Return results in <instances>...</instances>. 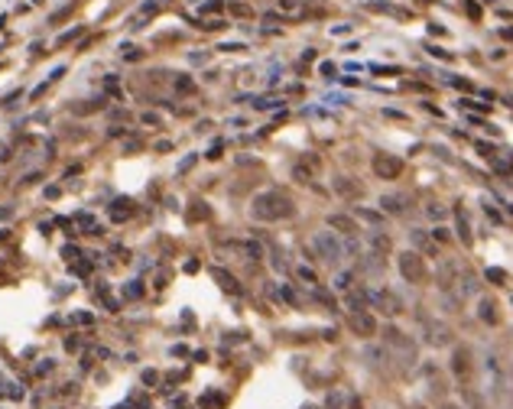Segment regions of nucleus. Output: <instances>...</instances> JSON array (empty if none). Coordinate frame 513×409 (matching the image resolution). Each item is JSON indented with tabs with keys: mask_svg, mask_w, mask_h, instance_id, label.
<instances>
[{
	"mask_svg": "<svg viewBox=\"0 0 513 409\" xmlns=\"http://www.w3.org/2000/svg\"><path fill=\"white\" fill-rule=\"evenodd\" d=\"M292 202L283 195V192H260V195L250 202V214L257 221H286L292 218Z\"/></svg>",
	"mask_w": 513,
	"mask_h": 409,
	"instance_id": "1",
	"label": "nucleus"
},
{
	"mask_svg": "<svg viewBox=\"0 0 513 409\" xmlns=\"http://www.w3.org/2000/svg\"><path fill=\"white\" fill-rule=\"evenodd\" d=\"M371 166H374V176L377 179H396L403 172V163L396 156H390V153H377Z\"/></svg>",
	"mask_w": 513,
	"mask_h": 409,
	"instance_id": "2",
	"label": "nucleus"
},
{
	"mask_svg": "<svg viewBox=\"0 0 513 409\" xmlns=\"http://www.w3.org/2000/svg\"><path fill=\"white\" fill-rule=\"evenodd\" d=\"M318 166H321V159L315 153H302L296 159V166H292V176H296L299 182H312V176L318 172Z\"/></svg>",
	"mask_w": 513,
	"mask_h": 409,
	"instance_id": "3",
	"label": "nucleus"
},
{
	"mask_svg": "<svg viewBox=\"0 0 513 409\" xmlns=\"http://www.w3.org/2000/svg\"><path fill=\"white\" fill-rule=\"evenodd\" d=\"M400 273L406 276L409 283H419L422 276H426V269H422V260H419V253H400Z\"/></svg>",
	"mask_w": 513,
	"mask_h": 409,
	"instance_id": "4",
	"label": "nucleus"
},
{
	"mask_svg": "<svg viewBox=\"0 0 513 409\" xmlns=\"http://www.w3.org/2000/svg\"><path fill=\"white\" fill-rule=\"evenodd\" d=\"M348 328H351L354 335H361V338H371L374 331H377V322H374V315H367V312H354V315L348 318Z\"/></svg>",
	"mask_w": 513,
	"mask_h": 409,
	"instance_id": "5",
	"label": "nucleus"
},
{
	"mask_svg": "<svg viewBox=\"0 0 513 409\" xmlns=\"http://www.w3.org/2000/svg\"><path fill=\"white\" fill-rule=\"evenodd\" d=\"M367 296H371V302H374L380 312H387V315H396V312H403V302L396 299L393 293H387V289H380V293H367Z\"/></svg>",
	"mask_w": 513,
	"mask_h": 409,
	"instance_id": "6",
	"label": "nucleus"
},
{
	"mask_svg": "<svg viewBox=\"0 0 513 409\" xmlns=\"http://www.w3.org/2000/svg\"><path fill=\"white\" fill-rule=\"evenodd\" d=\"M315 247H318V253H325V260H328V263H338V256H341V247H338V240H334L328 231H318V237H315Z\"/></svg>",
	"mask_w": 513,
	"mask_h": 409,
	"instance_id": "7",
	"label": "nucleus"
},
{
	"mask_svg": "<svg viewBox=\"0 0 513 409\" xmlns=\"http://www.w3.org/2000/svg\"><path fill=\"white\" fill-rule=\"evenodd\" d=\"M334 192H338V195H345V198H361V192H364V189H361L354 179L338 176V179H334Z\"/></svg>",
	"mask_w": 513,
	"mask_h": 409,
	"instance_id": "8",
	"label": "nucleus"
},
{
	"mask_svg": "<svg viewBox=\"0 0 513 409\" xmlns=\"http://www.w3.org/2000/svg\"><path fill=\"white\" fill-rule=\"evenodd\" d=\"M451 370H455V377L458 380H464L468 377V370H471V354L464 348H458L455 351V360H451Z\"/></svg>",
	"mask_w": 513,
	"mask_h": 409,
	"instance_id": "9",
	"label": "nucleus"
},
{
	"mask_svg": "<svg viewBox=\"0 0 513 409\" xmlns=\"http://www.w3.org/2000/svg\"><path fill=\"white\" fill-rule=\"evenodd\" d=\"M215 280L221 283V289H224V293H231V296H241V293H244V286L228 273V269H215Z\"/></svg>",
	"mask_w": 513,
	"mask_h": 409,
	"instance_id": "10",
	"label": "nucleus"
},
{
	"mask_svg": "<svg viewBox=\"0 0 513 409\" xmlns=\"http://www.w3.org/2000/svg\"><path fill=\"white\" fill-rule=\"evenodd\" d=\"M328 227H338V231L348 234V237H351V234H358V224H354L351 218H345V214H331V218H328Z\"/></svg>",
	"mask_w": 513,
	"mask_h": 409,
	"instance_id": "11",
	"label": "nucleus"
},
{
	"mask_svg": "<svg viewBox=\"0 0 513 409\" xmlns=\"http://www.w3.org/2000/svg\"><path fill=\"white\" fill-rule=\"evenodd\" d=\"M130 214H133V202H130V198H117V202L111 205V218L114 221H127Z\"/></svg>",
	"mask_w": 513,
	"mask_h": 409,
	"instance_id": "12",
	"label": "nucleus"
},
{
	"mask_svg": "<svg viewBox=\"0 0 513 409\" xmlns=\"http://www.w3.org/2000/svg\"><path fill=\"white\" fill-rule=\"evenodd\" d=\"M384 211H390V214H403V211H406V205H403L400 195H384Z\"/></svg>",
	"mask_w": 513,
	"mask_h": 409,
	"instance_id": "13",
	"label": "nucleus"
},
{
	"mask_svg": "<svg viewBox=\"0 0 513 409\" xmlns=\"http://www.w3.org/2000/svg\"><path fill=\"white\" fill-rule=\"evenodd\" d=\"M455 218H458V237H461L464 244H471V231H468V221H464L461 208H455Z\"/></svg>",
	"mask_w": 513,
	"mask_h": 409,
	"instance_id": "14",
	"label": "nucleus"
},
{
	"mask_svg": "<svg viewBox=\"0 0 513 409\" xmlns=\"http://www.w3.org/2000/svg\"><path fill=\"white\" fill-rule=\"evenodd\" d=\"M208 205H205V202H192V208H189V221H205V218H208Z\"/></svg>",
	"mask_w": 513,
	"mask_h": 409,
	"instance_id": "15",
	"label": "nucleus"
},
{
	"mask_svg": "<svg viewBox=\"0 0 513 409\" xmlns=\"http://www.w3.org/2000/svg\"><path fill=\"white\" fill-rule=\"evenodd\" d=\"M354 286V276L351 273H338V280H334V289H341V293H351Z\"/></svg>",
	"mask_w": 513,
	"mask_h": 409,
	"instance_id": "16",
	"label": "nucleus"
},
{
	"mask_svg": "<svg viewBox=\"0 0 513 409\" xmlns=\"http://www.w3.org/2000/svg\"><path fill=\"white\" fill-rule=\"evenodd\" d=\"M244 253H247L250 260H260V256H263V247L254 244V240H247V244H244Z\"/></svg>",
	"mask_w": 513,
	"mask_h": 409,
	"instance_id": "17",
	"label": "nucleus"
},
{
	"mask_svg": "<svg viewBox=\"0 0 513 409\" xmlns=\"http://www.w3.org/2000/svg\"><path fill=\"white\" fill-rule=\"evenodd\" d=\"M176 91H182V94H189V91H195V85H192V78H186V75H179V78H176Z\"/></svg>",
	"mask_w": 513,
	"mask_h": 409,
	"instance_id": "18",
	"label": "nucleus"
},
{
	"mask_svg": "<svg viewBox=\"0 0 513 409\" xmlns=\"http://www.w3.org/2000/svg\"><path fill=\"white\" fill-rule=\"evenodd\" d=\"M124 296H127V299H140V296H143V286H140V280H133V283H130V286L124 289Z\"/></svg>",
	"mask_w": 513,
	"mask_h": 409,
	"instance_id": "19",
	"label": "nucleus"
},
{
	"mask_svg": "<svg viewBox=\"0 0 513 409\" xmlns=\"http://www.w3.org/2000/svg\"><path fill=\"white\" fill-rule=\"evenodd\" d=\"M487 280H490V283H497V286H500V283L507 280V273H503V269H487Z\"/></svg>",
	"mask_w": 513,
	"mask_h": 409,
	"instance_id": "20",
	"label": "nucleus"
},
{
	"mask_svg": "<svg viewBox=\"0 0 513 409\" xmlns=\"http://www.w3.org/2000/svg\"><path fill=\"white\" fill-rule=\"evenodd\" d=\"M221 150H224V143L218 140V143H211V150H208V159H218L221 156Z\"/></svg>",
	"mask_w": 513,
	"mask_h": 409,
	"instance_id": "21",
	"label": "nucleus"
},
{
	"mask_svg": "<svg viewBox=\"0 0 513 409\" xmlns=\"http://www.w3.org/2000/svg\"><path fill=\"white\" fill-rule=\"evenodd\" d=\"M62 256H65V260H78L81 253H78V247H72V244H68L65 250H62Z\"/></svg>",
	"mask_w": 513,
	"mask_h": 409,
	"instance_id": "22",
	"label": "nucleus"
},
{
	"mask_svg": "<svg viewBox=\"0 0 513 409\" xmlns=\"http://www.w3.org/2000/svg\"><path fill=\"white\" fill-rule=\"evenodd\" d=\"M283 299H286V302H289V306H296V293H292V289H289V286H283Z\"/></svg>",
	"mask_w": 513,
	"mask_h": 409,
	"instance_id": "23",
	"label": "nucleus"
},
{
	"mask_svg": "<svg viewBox=\"0 0 513 409\" xmlns=\"http://www.w3.org/2000/svg\"><path fill=\"white\" fill-rule=\"evenodd\" d=\"M75 322H78V325H91V322H94V318H91V315H88V312H78V315H75Z\"/></svg>",
	"mask_w": 513,
	"mask_h": 409,
	"instance_id": "24",
	"label": "nucleus"
},
{
	"mask_svg": "<svg viewBox=\"0 0 513 409\" xmlns=\"http://www.w3.org/2000/svg\"><path fill=\"white\" fill-rule=\"evenodd\" d=\"M451 237V234L445 231V227H435V240H442V244H445V240Z\"/></svg>",
	"mask_w": 513,
	"mask_h": 409,
	"instance_id": "25",
	"label": "nucleus"
},
{
	"mask_svg": "<svg viewBox=\"0 0 513 409\" xmlns=\"http://www.w3.org/2000/svg\"><path fill=\"white\" fill-rule=\"evenodd\" d=\"M49 370H52V360H46V364H39V367H36L39 377H43V373H49Z\"/></svg>",
	"mask_w": 513,
	"mask_h": 409,
	"instance_id": "26",
	"label": "nucleus"
},
{
	"mask_svg": "<svg viewBox=\"0 0 513 409\" xmlns=\"http://www.w3.org/2000/svg\"><path fill=\"white\" fill-rule=\"evenodd\" d=\"M143 383H156V370H146V373H143Z\"/></svg>",
	"mask_w": 513,
	"mask_h": 409,
	"instance_id": "27",
	"label": "nucleus"
},
{
	"mask_svg": "<svg viewBox=\"0 0 513 409\" xmlns=\"http://www.w3.org/2000/svg\"><path fill=\"white\" fill-rule=\"evenodd\" d=\"M445 409H455V406H445Z\"/></svg>",
	"mask_w": 513,
	"mask_h": 409,
	"instance_id": "28",
	"label": "nucleus"
}]
</instances>
